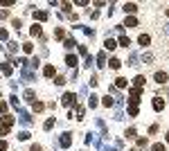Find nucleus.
<instances>
[{
  "instance_id": "nucleus-1",
  "label": "nucleus",
  "mask_w": 169,
  "mask_h": 151,
  "mask_svg": "<svg viewBox=\"0 0 169 151\" xmlns=\"http://www.w3.org/2000/svg\"><path fill=\"white\" fill-rule=\"evenodd\" d=\"M61 101H63V106H74V104H77V95H74V92H65Z\"/></svg>"
},
{
  "instance_id": "nucleus-2",
  "label": "nucleus",
  "mask_w": 169,
  "mask_h": 151,
  "mask_svg": "<svg viewBox=\"0 0 169 151\" xmlns=\"http://www.w3.org/2000/svg\"><path fill=\"white\" fill-rule=\"evenodd\" d=\"M153 79H156V83H160V86H162V83H167V81H169V74H167V72H160V70H158Z\"/></svg>"
},
{
  "instance_id": "nucleus-3",
  "label": "nucleus",
  "mask_w": 169,
  "mask_h": 151,
  "mask_svg": "<svg viewBox=\"0 0 169 151\" xmlns=\"http://www.w3.org/2000/svg\"><path fill=\"white\" fill-rule=\"evenodd\" d=\"M59 142H61V147H70V144H72V135H70V133H63Z\"/></svg>"
},
{
  "instance_id": "nucleus-4",
  "label": "nucleus",
  "mask_w": 169,
  "mask_h": 151,
  "mask_svg": "<svg viewBox=\"0 0 169 151\" xmlns=\"http://www.w3.org/2000/svg\"><path fill=\"white\" fill-rule=\"evenodd\" d=\"M144 81H147V79L142 77V74H138V77L133 79V83H135V88H138V90H142V88H144Z\"/></svg>"
},
{
  "instance_id": "nucleus-5",
  "label": "nucleus",
  "mask_w": 169,
  "mask_h": 151,
  "mask_svg": "<svg viewBox=\"0 0 169 151\" xmlns=\"http://www.w3.org/2000/svg\"><path fill=\"white\" fill-rule=\"evenodd\" d=\"M153 108L156 111H162L165 108V99L162 97H153Z\"/></svg>"
},
{
  "instance_id": "nucleus-6",
  "label": "nucleus",
  "mask_w": 169,
  "mask_h": 151,
  "mask_svg": "<svg viewBox=\"0 0 169 151\" xmlns=\"http://www.w3.org/2000/svg\"><path fill=\"white\" fill-rule=\"evenodd\" d=\"M138 43H140V45H149V43H151V36H149V34H140Z\"/></svg>"
},
{
  "instance_id": "nucleus-7",
  "label": "nucleus",
  "mask_w": 169,
  "mask_h": 151,
  "mask_svg": "<svg viewBox=\"0 0 169 151\" xmlns=\"http://www.w3.org/2000/svg\"><path fill=\"white\" fill-rule=\"evenodd\" d=\"M65 63H68L70 68H74V65H77V56H74V54H68V56H65Z\"/></svg>"
},
{
  "instance_id": "nucleus-8",
  "label": "nucleus",
  "mask_w": 169,
  "mask_h": 151,
  "mask_svg": "<svg viewBox=\"0 0 169 151\" xmlns=\"http://www.w3.org/2000/svg\"><path fill=\"white\" fill-rule=\"evenodd\" d=\"M124 12H126V14H135V12H138V5H133V2L124 5Z\"/></svg>"
},
{
  "instance_id": "nucleus-9",
  "label": "nucleus",
  "mask_w": 169,
  "mask_h": 151,
  "mask_svg": "<svg viewBox=\"0 0 169 151\" xmlns=\"http://www.w3.org/2000/svg\"><path fill=\"white\" fill-rule=\"evenodd\" d=\"M104 48H106V50H115V48H117V43L113 41V39H106V41H104Z\"/></svg>"
},
{
  "instance_id": "nucleus-10",
  "label": "nucleus",
  "mask_w": 169,
  "mask_h": 151,
  "mask_svg": "<svg viewBox=\"0 0 169 151\" xmlns=\"http://www.w3.org/2000/svg\"><path fill=\"white\" fill-rule=\"evenodd\" d=\"M12 124H14V117H12V115H2V126H7V129H9Z\"/></svg>"
},
{
  "instance_id": "nucleus-11",
  "label": "nucleus",
  "mask_w": 169,
  "mask_h": 151,
  "mask_svg": "<svg viewBox=\"0 0 169 151\" xmlns=\"http://www.w3.org/2000/svg\"><path fill=\"white\" fill-rule=\"evenodd\" d=\"M30 32H32V36H41V34H43V30H41V25H36V23L32 25V30H30Z\"/></svg>"
},
{
  "instance_id": "nucleus-12",
  "label": "nucleus",
  "mask_w": 169,
  "mask_h": 151,
  "mask_svg": "<svg viewBox=\"0 0 169 151\" xmlns=\"http://www.w3.org/2000/svg\"><path fill=\"white\" fill-rule=\"evenodd\" d=\"M36 21H48V12H34Z\"/></svg>"
},
{
  "instance_id": "nucleus-13",
  "label": "nucleus",
  "mask_w": 169,
  "mask_h": 151,
  "mask_svg": "<svg viewBox=\"0 0 169 151\" xmlns=\"http://www.w3.org/2000/svg\"><path fill=\"white\" fill-rule=\"evenodd\" d=\"M43 74H45V77H54V65H45Z\"/></svg>"
},
{
  "instance_id": "nucleus-14",
  "label": "nucleus",
  "mask_w": 169,
  "mask_h": 151,
  "mask_svg": "<svg viewBox=\"0 0 169 151\" xmlns=\"http://www.w3.org/2000/svg\"><path fill=\"white\" fill-rule=\"evenodd\" d=\"M124 25H126V27H135V25H138V21H135L133 16H126V21H124Z\"/></svg>"
},
{
  "instance_id": "nucleus-15",
  "label": "nucleus",
  "mask_w": 169,
  "mask_h": 151,
  "mask_svg": "<svg viewBox=\"0 0 169 151\" xmlns=\"http://www.w3.org/2000/svg\"><path fill=\"white\" fill-rule=\"evenodd\" d=\"M23 97H25L27 101H32V104L36 101V99H34V97H36V95H34V90H25V95H23Z\"/></svg>"
},
{
  "instance_id": "nucleus-16",
  "label": "nucleus",
  "mask_w": 169,
  "mask_h": 151,
  "mask_svg": "<svg viewBox=\"0 0 169 151\" xmlns=\"http://www.w3.org/2000/svg\"><path fill=\"white\" fill-rule=\"evenodd\" d=\"M97 65H106V54H104V52L97 54Z\"/></svg>"
},
{
  "instance_id": "nucleus-17",
  "label": "nucleus",
  "mask_w": 169,
  "mask_h": 151,
  "mask_svg": "<svg viewBox=\"0 0 169 151\" xmlns=\"http://www.w3.org/2000/svg\"><path fill=\"white\" fill-rule=\"evenodd\" d=\"M115 86H117V88H126V79H124V77H117V79H115Z\"/></svg>"
},
{
  "instance_id": "nucleus-18",
  "label": "nucleus",
  "mask_w": 169,
  "mask_h": 151,
  "mask_svg": "<svg viewBox=\"0 0 169 151\" xmlns=\"http://www.w3.org/2000/svg\"><path fill=\"white\" fill-rule=\"evenodd\" d=\"M108 65H110L113 70H117L120 65H122V61H120V59H110V61H108Z\"/></svg>"
},
{
  "instance_id": "nucleus-19",
  "label": "nucleus",
  "mask_w": 169,
  "mask_h": 151,
  "mask_svg": "<svg viewBox=\"0 0 169 151\" xmlns=\"http://www.w3.org/2000/svg\"><path fill=\"white\" fill-rule=\"evenodd\" d=\"M32 50H34L32 43H23V52H25V54H32Z\"/></svg>"
},
{
  "instance_id": "nucleus-20",
  "label": "nucleus",
  "mask_w": 169,
  "mask_h": 151,
  "mask_svg": "<svg viewBox=\"0 0 169 151\" xmlns=\"http://www.w3.org/2000/svg\"><path fill=\"white\" fill-rule=\"evenodd\" d=\"M151 61H153V54H149V52H147V54L142 56V63H144V65H149Z\"/></svg>"
},
{
  "instance_id": "nucleus-21",
  "label": "nucleus",
  "mask_w": 169,
  "mask_h": 151,
  "mask_svg": "<svg viewBox=\"0 0 169 151\" xmlns=\"http://www.w3.org/2000/svg\"><path fill=\"white\" fill-rule=\"evenodd\" d=\"M120 45H122V48H129V45H131V41L126 39V36H120Z\"/></svg>"
},
{
  "instance_id": "nucleus-22",
  "label": "nucleus",
  "mask_w": 169,
  "mask_h": 151,
  "mask_svg": "<svg viewBox=\"0 0 169 151\" xmlns=\"http://www.w3.org/2000/svg\"><path fill=\"white\" fill-rule=\"evenodd\" d=\"M0 70H2V74H12V65L2 63V65H0Z\"/></svg>"
},
{
  "instance_id": "nucleus-23",
  "label": "nucleus",
  "mask_w": 169,
  "mask_h": 151,
  "mask_svg": "<svg viewBox=\"0 0 169 151\" xmlns=\"http://www.w3.org/2000/svg\"><path fill=\"white\" fill-rule=\"evenodd\" d=\"M151 151H167V149H165V144H162V142H156V144L151 147Z\"/></svg>"
},
{
  "instance_id": "nucleus-24",
  "label": "nucleus",
  "mask_w": 169,
  "mask_h": 151,
  "mask_svg": "<svg viewBox=\"0 0 169 151\" xmlns=\"http://www.w3.org/2000/svg\"><path fill=\"white\" fill-rule=\"evenodd\" d=\"M63 45L70 50V48H74V45H77V41H74V39H65V43H63Z\"/></svg>"
},
{
  "instance_id": "nucleus-25",
  "label": "nucleus",
  "mask_w": 169,
  "mask_h": 151,
  "mask_svg": "<svg viewBox=\"0 0 169 151\" xmlns=\"http://www.w3.org/2000/svg\"><path fill=\"white\" fill-rule=\"evenodd\" d=\"M129 115L135 117V115H138V106H133V104H131V106H129Z\"/></svg>"
},
{
  "instance_id": "nucleus-26",
  "label": "nucleus",
  "mask_w": 169,
  "mask_h": 151,
  "mask_svg": "<svg viewBox=\"0 0 169 151\" xmlns=\"http://www.w3.org/2000/svg\"><path fill=\"white\" fill-rule=\"evenodd\" d=\"M12 25H14V30H16V32H18V30H21V27H23V23L18 21V18H14V21H12Z\"/></svg>"
},
{
  "instance_id": "nucleus-27",
  "label": "nucleus",
  "mask_w": 169,
  "mask_h": 151,
  "mask_svg": "<svg viewBox=\"0 0 169 151\" xmlns=\"http://www.w3.org/2000/svg\"><path fill=\"white\" fill-rule=\"evenodd\" d=\"M147 147V138H138V149H144Z\"/></svg>"
},
{
  "instance_id": "nucleus-28",
  "label": "nucleus",
  "mask_w": 169,
  "mask_h": 151,
  "mask_svg": "<svg viewBox=\"0 0 169 151\" xmlns=\"http://www.w3.org/2000/svg\"><path fill=\"white\" fill-rule=\"evenodd\" d=\"M101 104H104V106H106V108H108V106H113V99H110V97H108V95H106V97H104V99H101Z\"/></svg>"
},
{
  "instance_id": "nucleus-29",
  "label": "nucleus",
  "mask_w": 169,
  "mask_h": 151,
  "mask_svg": "<svg viewBox=\"0 0 169 151\" xmlns=\"http://www.w3.org/2000/svg\"><path fill=\"white\" fill-rule=\"evenodd\" d=\"M88 104H90V108H95V106H97V97H95V95H90Z\"/></svg>"
},
{
  "instance_id": "nucleus-30",
  "label": "nucleus",
  "mask_w": 169,
  "mask_h": 151,
  "mask_svg": "<svg viewBox=\"0 0 169 151\" xmlns=\"http://www.w3.org/2000/svg\"><path fill=\"white\" fill-rule=\"evenodd\" d=\"M124 135H126L129 140H133V138H135V129H129V131H126V133H124Z\"/></svg>"
},
{
  "instance_id": "nucleus-31",
  "label": "nucleus",
  "mask_w": 169,
  "mask_h": 151,
  "mask_svg": "<svg viewBox=\"0 0 169 151\" xmlns=\"http://www.w3.org/2000/svg\"><path fill=\"white\" fill-rule=\"evenodd\" d=\"M54 36H56V39H63V36H65V32L59 27V30H54Z\"/></svg>"
},
{
  "instance_id": "nucleus-32",
  "label": "nucleus",
  "mask_w": 169,
  "mask_h": 151,
  "mask_svg": "<svg viewBox=\"0 0 169 151\" xmlns=\"http://www.w3.org/2000/svg\"><path fill=\"white\" fill-rule=\"evenodd\" d=\"M52 126H54V117H50L48 122H45V131H50Z\"/></svg>"
},
{
  "instance_id": "nucleus-33",
  "label": "nucleus",
  "mask_w": 169,
  "mask_h": 151,
  "mask_svg": "<svg viewBox=\"0 0 169 151\" xmlns=\"http://www.w3.org/2000/svg\"><path fill=\"white\" fill-rule=\"evenodd\" d=\"M30 138V133H27V131H21V133H18V140H27Z\"/></svg>"
},
{
  "instance_id": "nucleus-34",
  "label": "nucleus",
  "mask_w": 169,
  "mask_h": 151,
  "mask_svg": "<svg viewBox=\"0 0 169 151\" xmlns=\"http://www.w3.org/2000/svg\"><path fill=\"white\" fill-rule=\"evenodd\" d=\"M34 111H36V113L43 111V104H41V101H34Z\"/></svg>"
},
{
  "instance_id": "nucleus-35",
  "label": "nucleus",
  "mask_w": 169,
  "mask_h": 151,
  "mask_svg": "<svg viewBox=\"0 0 169 151\" xmlns=\"http://www.w3.org/2000/svg\"><path fill=\"white\" fill-rule=\"evenodd\" d=\"M63 12H72V5L70 2H63Z\"/></svg>"
},
{
  "instance_id": "nucleus-36",
  "label": "nucleus",
  "mask_w": 169,
  "mask_h": 151,
  "mask_svg": "<svg viewBox=\"0 0 169 151\" xmlns=\"http://www.w3.org/2000/svg\"><path fill=\"white\" fill-rule=\"evenodd\" d=\"M7 131H9L7 126H0V138H2V135H7Z\"/></svg>"
},
{
  "instance_id": "nucleus-37",
  "label": "nucleus",
  "mask_w": 169,
  "mask_h": 151,
  "mask_svg": "<svg viewBox=\"0 0 169 151\" xmlns=\"http://www.w3.org/2000/svg\"><path fill=\"white\" fill-rule=\"evenodd\" d=\"M0 151H7V142L5 140H0Z\"/></svg>"
},
{
  "instance_id": "nucleus-38",
  "label": "nucleus",
  "mask_w": 169,
  "mask_h": 151,
  "mask_svg": "<svg viewBox=\"0 0 169 151\" xmlns=\"http://www.w3.org/2000/svg\"><path fill=\"white\" fill-rule=\"evenodd\" d=\"M30 151H41V144H32V147H30Z\"/></svg>"
},
{
  "instance_id": "nucleus-39",
  "label": "nucleus",
  "mask_w": 169,
  "mask_h": 151,
  "mask_svg": "<svg viewBox=\"0 0 169 151\" xmlns=\"http://www.w3.org/2000/svg\"><path fill=\"white\" fill-rule=\"evenodd\" d=\"M5 111H7V104H5V101H0V113H5Z\"/></svg>"
},
{
  "instance_id": "nucleus-40",
  "label": "nucleus",
  "mask_w": 169,
  "mask_h": 151,
  "mask_svg": "<svg viewBox=\"0 0 169 151\" xmlns=\"http://www.w3.org/2000/svg\"><path fill=\"white\" fill-rule=\"evenodd\" d=\"M0 39H2V41L7 39V32H5V30H0Z\"/></svg>"
},
{
  "instance_id": "nucleus-41",
  "label": "nucleus",
  "mask_w": 169,
  "mask_h": 151,
  "mask_svg": "<svg viewBox=\"0 0 169 151\" xmlns=\"http://www.w3.org/2000/svg\"><path fill=\"white\" fill-rule=\"evenodd\" d=\"M165 32H167V34H169V23H167V25H165Z\"/></svg>"
},
{
  "instance_id": "nucleus-42",
  "label": "nucleus",
  "mask_w": 169,
  "mask_h": 151,
  "mask_svg": "<svg viewBox=\"0 0 169 151\" xmlns=\"http://www.w3.org/2000/svg\"><path fill=\"white\" fill-rule=\"evenodd\" d=\"M167 16H169V7H167Z\"/></svg>"
},
{
  "instance_id": "nucleus-43",
  "label": "nucleus",
  "mask_w": 169,
  "mask_h": 151,
  "mask_svg": "<svg viewBox=\"0 0 169 151\" xmlns=\"http://www.w3.org/2000/svg\"><path fill=\"white\" fill-rule=\"evenodd\" d=\"M167 142H169V133H167Z\"/></svg>"
},
{
  "instance_id": "nucleus-44",
  "label": "nucleus",
  "mask_w": 169,
  "mask_h": 151,
  "mask_svg": "<svg viewBox=\"0 0 169 151\" xmlns=\"http://www.w3.org/2000/svg\"><path fill=\"white\" fill-rule=\"evenodd\" d=\"M131 151H138V149H131Z\"/></svg>"
}]
</instances>
